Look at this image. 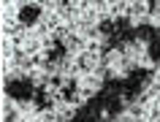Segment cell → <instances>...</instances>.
I'll use <instances>...</instances> for the list:
<instances>
[{
  "label": "cell",
  "mask_w": 160,
  "mask_h": 122,
  "mask_svg": "<svg viewBox=\"0 0 160 122\" xmlns=\"http://www.w3.org/2000/svg\"><path fill=\"white\" fill-rule=\"evenodd\" d=\"M35 17H38V8H35V6H27V8H22V14H19L22 22H33Z\"/></svg>",
  "instance_id": "cell-1"
}]
</instances>
